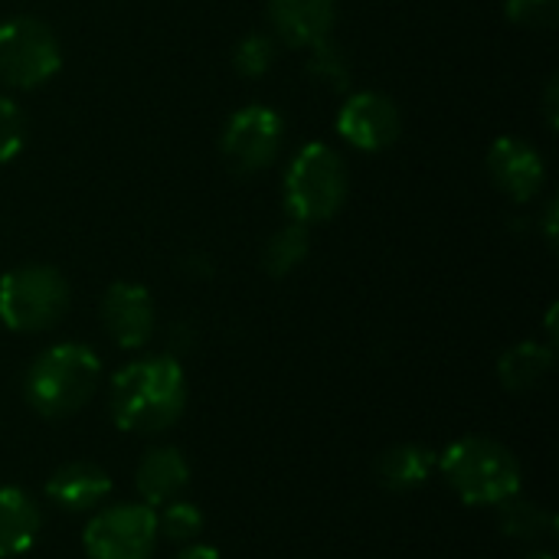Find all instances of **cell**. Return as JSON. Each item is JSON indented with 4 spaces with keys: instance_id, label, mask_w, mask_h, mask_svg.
I'll return each mask as SVG.
<instances>
[{
    "instance_id": "1",
    "label": "cell",
    "mask_w": 559,
    "mask_h": 559,
    "mask_svg": "<svg viewBox=\"0 0 559 559\" xmlns=\"http://www.w3.org/2000/svg\"><path fill=\"white\" fill-rule=\"evenodd\" d=\"M187 406V373L177 357H144L121 367L111 380V416L134 436L167 432Z\"/></svg>"
},
{
    "instance_id": "2",
    "label": "cell",
    "mask_w": 559,
    "mask_h": 559,
    "mask_svg": "<svg viewBox=\"0 0 559 559\" xmlns=\"http://www.w3.org/2000/svg\"><path fill=\"white\" fill-rule=\"evenodd\" d=\"M102 360L85 344H56L43 350L23 380L26 403L46 419L75 416L98 390Z\"/></svg>"
},
{
    "instance_id": "3",
    "label": "cell",
    "mask_w": 559,
    "mask_h": 559,
    "mask_svg": "<svg viewBox=\"0 0 559 559\" xmlns=\"http://www.w3.org/2000/svg\"><path fill=\"white\" fill-rule=\"evenodd\" d=\"M439 468L449 488L475 508H498L521 495V462L508 445L495 439H459L442 452Z\"/></svg>"
},
{
    "instance_id": "4",
    "label": "cell",
    "mask_w": 559,
    "mask_h": 559,
    "mask_svg": "<svg viewBox=\"0 0 559 559\" xmlns=\"http://www.w3.org/2000/svg\"><path fill=\"white\" fill-rule=\"evenodd\" d=\"M282 197L292 223L314 226L334 219L350 197V174L344 157L321 141L305 144L285 170Z\"/></svg>"
},
{
    "instance_id": "5",
    "label": "cell",
    "mask_w": 559,
    "mask_h": 559,
    "mask_svg": "<svg viewBox=\"0 0 559 559\" xmlns=\"http://www.w3.org/2000/svg\"><path fill=\"white\" fill-rule=\"evenodd\" d=\"M69 311V282L52 265H20L0 278V321L16 334H43Z\"/></svg>"
},
{
    "instance_id": "6",
    "label": "cell",
    "mask_w": 559,
    "mask_h": 559,
    "mask_svg": "<svg viewBox=\"0 0 559 559\" xmlns=\"http://www.w3.org/2000/svg\"><path fill=\"white\" fill-rule=\"evenodd\" d=\"M62 66L56 33L36 16H10L0 23V85L29 92L46 85Z\"/></svg>"
},
{
    "instance_id": "7",
    "label": "cell",
    "mask_w": 559,
    "mask_h": 559,
    "mask_svg": "<svg viewBox=\"0 0 559 559\" xmlns=\"http://www.w3.org/2000/svg\"><path fill=\"white\" fill-rule=\"evenodd\" d=\"M282 144H285L282 115L265 105H246L226 121L219 138V154L233 174L252 177L275 164Z\"/></svg>"
},
{
    "instance_id": "8",
    "label": "cell",
    "mask_w": 559,
    "mask_h": 559,
    "mask_svg": "<svg viewBox=\"0 0 559 559\" xmlns=\"http://www.w3.org/2000/svg\"><path fill=\"white\" fill-rule=\"evenodd\" d=\"M157 540V514L147 504L102 508L82 534L88 559H151Z\"/></svg>"
},
{
    "instance_id": "9",
    "label": "cell",
    "mask_w": 559,
    "mask_h": 559,
    "mask_svg": "<svg viewBox=\"0 0 559 559\" xmlns=\"http://www.w3.org/2000/svg\"><path fill=\"white\" fill-rule=\"evenodd\" d=\"M337 134L357 147V151H386L400 141L403 134V115L400 105L383 95V92H354L344 98L341 111H337Z\"/></svg>"
},
{
    "instance_id": "10",
    "label": "cell",
    "mask_w": 559,
    "mask_h": 559,
    "mask_svg": "<svg viewBox=\"0 0 559 559\" xmlns=\"http://www.w3.org/2000/svg\"><path fill=\"white\" fill-rule=\"evenodd\" d=\"M485 170L491 183L514 203H531L547 183V164L524 138H498L488 147Z\"/></svg>"
},
{
    "instance_id": "11",
    "label": "cell",
    "mask_w": 559,
    "mask_h": 559,
    "mask_svg": "<svg viewBox=\"0 0 559 559\" xmlns=\"http://www.w3.org/2000/svg\"><path fill=\"white\" fill-rule=\"evenodd\" d=\"M102 324L108 331V337L124 347V350H138L151 341L154 328H157V308L154 298L144 285L138 282H115L105 288L102 295Z\"/></svg>"
},
{
    "instance_id": "12",
    "label": "cell",
    "mask_w": 559,
    "mask_h": 559,
    "mask_svg": "<svg viewBox=\"0 0 559 559\" xmlns=\"http://www.w3.org/2000/svg\"><path fill=\"white\" fill-rule=\"evenodd\" d=\"M265 13L275 39L292 49H311L337 26V0H269Z\"/></svg>"
},
{
    "instance_id": "13",
    "label": "cell",
    "mask_w": 559,
    "mask_h": 559,
    "mask_svg": "<svg viewBox=\"0 0 559 559\" xmlns=\"http://www.w3.org/2000/svg\"><path fill=\"white\" fill-rule=\"evenodd\" d=\"M134 485H138L141 501L157 511V508L177 501L187 491V485H190V462L183 459L180 449L157 445V449H151L141 459L138 475H134Z\"/></svg>"
},
{
    "instance_id": "14",
    "label": "cell",
    "mask_w": 559,
    "mask_h": 559,
    "mask_svg": "<svg viewBox=\"0 0 559 559\" xmlns=\"http://www.w3.org/2000/svg\"><path fill=\"white\" fill-rule=\"evenodd\" d=\"M108 495H111V478L92 462H69L56 468L46 481V498L69 514L98 511Z\"/></svg>"
},
{
    "instance_id": "15",
    "label": "cell",
    "mask_w": 559,
    "mask_h": 559,
    "mask_svg": "<svg viewBox=\"0 0 559 559\" xmlns=\"http://www.w3.org/2000/svg\"><path fill=\"white\" fill-rule=\"evenodd\" d=\"M39 508L20 488H0V559L20 557L36 544Z\"/></svg>"
},
{
    "instance_id": "16",
    "label": "cell",
    "mask_w": 559,
    "mask_h": 559,
    "mask_svg": "<svg viewBox=\"0 0 559 559\" xmlns=\"http://www.w3.org/2000/svg\"><path fill=\"white\" fill-rule=\"evenodd\" d=\"M557 354L554 344H540V341H521L511 350L501 354L498 360V377L508 390L514 393H531L537 390L550 373H554Z\"/></svg>"
},
{
    "instance_id": "17",
    "label": "cell",
    "mask_w": 559,
    "mask_h": 559,
    "mask_svg": "<svg viewBox=\"0 0 559 559\" xmlns=\"http://www.w3.org/2000/svg\"><path fill=\"white\" fill-rule=\"evenodd\" d=\"M436 468V455L423 445H393L377 462V478L386 491H416L429 481Z\"/></svg>"
},
{
    "instance_id": "18",
    "label": "cell",
    "mask_w": 559,
    "mask_h": 559,
    "mask_svg": "<svg viewBox=\"0 0 559 559\" xmlns=\"http://www.w3.org/2000/svg\"><path fill=\"white\" fill-rule=\"evenodd\" d=\"M311 252V233L305 223H285L278 233H272L262 246V269L272 278H288L295 269L308 262Z\"/></svg>"
},
{
    "instance_id": "19",
    "label": "cell",
    "mask_w": 559,
    "mask_h": 559,
    "mask_svg": "<svg viewBox=\"0 0 559 559\" xmlns=\"http://www.w3.org/2000/svg\"><path fill=\"white\" fill-rule=\"evenodd\" d=\"M498 524L511 540H521V544H540V540L554 537V531H557L554 514L521 495L498 504Z\"/></svg>"
},
{
    "instance_id": "20",
    "label": "cell",
    "mask_w": 559,
    "mask_h": 559,
    "mask_svg": "<svg viewBox=\"0 0 559 559\" xmlns=\"http://www.w3.org/2000/svg\"><path fill=\"white\" fill-rule=\"evenodd\" d=\"M308 75L318 85H328L331 92H350L354 82V66L347 59V52L337 46V39H321L318 46L308 49V62H305Z\"/></svg>"
},
{
    "instance_id": "21",
    "label": "cell",
    "mask_w": 559,
    "mask_h": 559,
    "mask_svg": "<svg viewBox=\"0 0 559 559\" xmlns=\"http://www.w3.org/2000/svg\"><path fill=\"white\" fill-rule=\"evenodd\" d=\"M154 514H157V537H164L174 547L197 544V537L203 534V511L197 504H187L177 498V501L157 508Z\"/></svg>"
},
{
    "instance_id": "22",
    "label": "cell",
    "mask_w": 559,
    "mask_h": 559,
    "mask_svg": "<svg viewBox=\"0 0 559 559\" xmlns=\"http://www.w3.org/2000/svg\"><path fill=\"white\" fill-rule=\"evenodd\" d=\"M278 59V43L265 33H249L233 46V69L242 79H262Z\"/></svg>"
},
{
    "instance_id": "23",
    "label": "cell",
    "mask_w": 559,
    "mask_h": 559,
    "mask_svg": "<svg viewBox=\"0 0 559 559\" xmlns=\"http://www.w3.org/2000/svg\"><path fill=\"white\" fill-rule=\"evenodd\" d=\"M26 144V115L13 98H0V164L20 157Z\"/></svg>"
},
{
    "instance_id": "24",
    "label": "cell",
    "mask_w": 559,
    "mask_h": 559,
    "mask_svg": "<svg viewBox=\"0 0 559 559\" xmlns=\"http://www.w3.org/2000/svg\"><path fill=\"white\" fill-rule=\"evenodd\" d=\"M504 13L524 29H554L559 20V0H504Z\"/></svg>"
},
{
    "instance_id": "25",
    "label": "cell",
    "mask_w": 559,
    "mask_h": 559,
    "mask_svg": "<svg viewBox=\"0 0 559 559\" xmlns=\"http://www.w3.org/2000/svg\"><path fill=\"white\" fill-rule=\"evenodd\" d=\"M544 111H547V128L554 131L559 124V82L550 79L547 82V95H544Z\"/></svg>"
},
{
    "instance_id": "26",
    "label": "cell",
    "mask_w": 559,
    "mask_h": 559,
    "mask_svg": "<svg viewBox=\"0 0 559 559\" xmlns=\"http://www.w3.org/2000/svg\"><path fill=\"white\" fill-rule=\"evenodd\" d=\"M544 236H547V242H550V249L557 246V200H550L547 203V210H544Z\"/></svg>"
},
{
    "instance_id": "27",
    "label": "cell",
    "mask_w": 559,
    "mask_h": 559,
    "mask_svg": "<svg viewBox=\"0 0 559 559\" xmlns=\"http://www.w3.org/2000/svg\"><path fill=\"white\" fill-rule=\"evenodd\" d=\"M177 559H219V554L213 550V547H206V544H187Z\"/></svg>"
},
{
    "instance_id": "28",
    "label": "cell",
    "mask_w": 559,
    "mask_h": 559,
    "mask_svg": "<svg viewBox=\"0 0 559 559\" xmlns=\"http://www.w3.org/2000/svg\"><path fill=\"white\" fill-rule=\"evenodd\" d=\"M527 559H554V554H531Z\"/></svg>"
}]
</instances>
